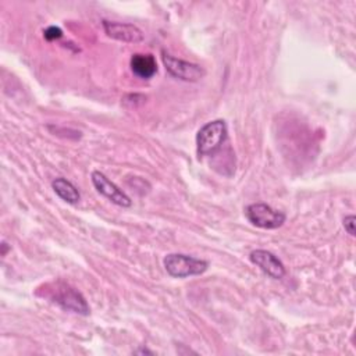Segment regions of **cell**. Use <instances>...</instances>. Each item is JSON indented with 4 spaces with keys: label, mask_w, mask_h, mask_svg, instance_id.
I'll return each mask as SVG.
<instances>
[{
    "label": "cell",
    "mask_w": 356,
    "mask_h": 356,
    "mask_svg": "<svg viewBox=\"0 0 356 356\" xmlns=\"http://www.w3.org/2000/svg\"><path fill=\"white\" fill-rule=\"evenodd\" d=\"M46 288H47V296L51 299V302L58 305L65 312H71L81 316L89 314V306L85 298L75 288L61 281L56 284H50Z\"/></svg>",
    "instance_id": "cell-1"
},
{
    "label": "cell",
    "mask_w": 356,
    "mask_h": 356,
    "mask_svg": "<svg viewBox=\"0 0 356 356\" xmlns=\"http://www.w3.org/2000/svg\"><path fill=\"white\" fill-rule=\"evenodd\" d=\"M165 271L175 278H186L203 274L209 263L203 259H197L184 253H170L163 260Z\"/></svg>",
    "instance_id": "cell-2"
},
{
    "label": "cell",
    "mask_w": 356,
    "mask_h": 356,
    "mask_svg": "<svg viewBox=\"0 0 356 356\" xmlns=\"http://www.w3.org/2000/svg\"><path fill=\"white\" fill-rule=\"evenodd\" d=\"M227 138V124L224 120H214L204 124L196 134V147L199 156L214 154Z\"/></svg>",
    "instance_id": "cell-3"
},
{
    "label": "cell",
    "mask_w": 356,
    "mask_h": 356,
    "mask_svg": "<svg viewBox=\"0 0 356 356\" xmlns=\"http://www.w3.org/2000/svg\"><path fill=\"white\" fill-rule=\"evenodd\" d=\"M245 216L250 224L263 229H275L285 222V214L266 203H252L246 206Z\"/></svg>",
    "instance_id": "cell-4"
},
{
    "label": "cell",
    "mask_w": 356,
    "mask_h": 356,
    "mask_svg": "<svg viewBox=\"0 0 356 356\" xmlns=\"http://www.w3.org/2000/svg\"><path fill=\"white\" fill-rule=\"evenodd\" d=\"M161 60H163V64H164L167 72L171 76L181 79V81L196 82V81L202 79L206 74L203 67H200L199 64L177 58L165 51H161Z\"/></svg>",
    "instance_id": "cell-5"
},
{
    "label": "cell",
    "mask_w": 356,
    "mask_h": 356,
    "mask_svg": "<svg viewBox=\"0 0 356 356\" xmlns=\"http://www.w3.org/2000/svg\"><path fill=\"white\" fill-rule=\"evenodd\" d=\"M90 179L96 191L102 193L104 197H107L110 202H113L114 204L121 207H129L132 204L131 197L100 171H93L90 175Z\"/></svg>",
    "instance_id": "cell-6"
},
{
    "label": "cell",
    "mask_w": 356,
    "mask_h": 356,
    "mask_svg": "<svg viewBox=\"0 0 356 356\" xmlns=\"http://www.w3.org/2000/svg\"><path fill=\"white\" fill-rule=\"evenodd\" d=\"M250 261L257 266L264 274L274 280H281L285 275V267L282 261L268 250L256 249L249 256Z\"/></svg>",
    "instance_id": "cell-7"
},
{
    "label": "cell",
    "mask_w": 356,
    "mask_h": 356,
    "mask_svg": "<svg viewBox=\"0 0 356 356\" xmlns=\"http://www.w3.org/2000/svg\"><path fill=\"white\" fill-rule=\"evenodd\" d=\"M103 29L106 35L111 39L125 42V43H139L143 40V32L132 25L125 22H114V21H103Z\"/></svg>",
    "instance_id": "cell-8"
},
{
    "label": "cell",
    "mask_w": 356,
    "mask_h": 356,
    "mask_svg": "<svg viewBox=\"0 0 356 356\" xmlns=\"http://www.w3.org/2000/svg\"><path fill=\"white\" fill-rule=\"evenodd\" d=\"M131 70L140 79H150L157 72L156 58L149 53H136L131 57Z\"/></svg>",
    "instance_id": "cell-9"
},
{
    "label": "cell",
    "mask_w": 356,
    "mask_h": 356,
    "mask_svg": "<svg viewBox=\"0 0 356 356\" xmlns=\"http://www.w3.org/2000/svg\"><path fill=\"white\" fill-rule=\"evenodd\" d=\"M51 188L57 193V196L67 203L75 204L81 200V193H79L78 188L65 178H61V177L56 178L51 182Z\"/></svg>",
    "instance_id": "cell-10"
},
{
    "label": "cell",
    "mask_w": 356,
    "mask_h": 356,
    "mask_svg": "<svg viewBox=\"0 0 356 356\" xmlns=\"http://www.w3.org/2000/svg\"><path fill=\"white\" fill-rule=\"evenodd\" d=\"M43 35H44L46 40H56V39H60L63 36V31L58 26L51 25V26H47L44 29Z\"/></svg>",
    "instance_id": "cell-11"
},
{
    "label": "cell",
    "mask_w": 356,
    "mask_h": 356,
    "mask_svg": "<svg viewBox=\"0 0 356 356\" xmlns=\"http://www.w3.org/2000/svg\"><path fill=\"white\" fill-rule=\"evenodd\" d=\"M355 221H356V218H355L353 214H349L343 218V227H345L346 232L352 236L355 235Z\"/></svg>",
    "instance_id": "cell-12"
},
{
    "label": "cell",
    "mask_w": 356,
    "mask_h": 356,
    "mask_svg": "<svg viewBox=\"0 0 356 356\" xmlns=\"http://www.w3.org/2000/svg\"><path fill=\"white\" fill-rule=\"evenodd\" d=\"M134 353H136V355H153V352L149 350V349H146V348H139V349H136Z\"/></svg>",
    "instance_id": "cell-13"
},
{
    "label": "cell",
    "mask_w": 356,
    "mask_h": 356,
    "mask_svg": "<svg viewBox=\"0 0 356 356\" xmlns=\"http://www.w3.org/2000/svg\"><path fill=\"white\" fill-rule=\"evenodd\" d=\"M7 250H8V245L3 241V242H1V256H6Z\"/></svg>",
    "instance_id": "cell-14"
}]
</instances>
